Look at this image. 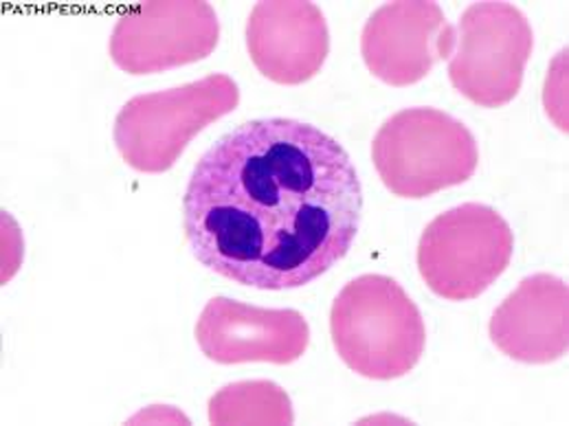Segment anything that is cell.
Segmentation results:
<instances>
[{
  "mask_svg": "<svg viewBox=\"0 0 569 426\" xmlns=\"http://www.w3.org/2000/svg\"><path fill=\"white\" fill-rule=\"evenodd\" d=\"M363 187L346 148L286 116L251 119L196 163L183 196L191 255L258 291L301 288L352 248Z\"/></svg>",
  "mask_w": 569,
  "mask_h": 426,
  "instance_id": "cell-1",
  "label": "cell"
},
{
  "mask_svg": "<svg viewBox=\"0 0 569 426\" xmlns=\"http://www.w3.org/2000/svg\"><path fill=\"white\" fill-rule=\"evenodd\" d=\"M247 51L267 80L303 84L321 71L330 53L326 16L312 2H258L247 20Z\"/></svg>",
  "mask_w": 569,
  "mask_h": 426,
  "instance_id": "cell-10",
  "label": "cell"
},
{
  "mask_svg": "<svg viewBox=\"0 0 569 426\" xmlns=\"http://www.w3.org/2000/svg\"><path fill=\"white\" fill-rule=\"evenodd\" d=\"M515 235L506 217L465 203L433 217L418 242V271L431 293L447 302H471L510 266Z\"/></svg>",
  "mask_w": 569,
  "mask_h": 426,
  "instance_id": "cell-5",
  "label": "cell"
},
{
  "mask_svg": "<svg viewBox=\"0 0 569 426\" xmlns=\"http://www.w3.org/2000/svg\"><path fill=\"white\" fill-rule=\"evenodd\" d=\"M532 49L535 33L521 9L510 2H475L456 29L449 80L477 106H506L521 91Z\"/></svg>",
  "mask_w": 569,
  "mask_h": 426,
  "instance_id": "cell-6",
  "label": "cell"
},
{
  "mask_svg": "<svg viewBox=\"0 0 569 426\" xmlns=\"http://www.w3.org/2000/svg\"><path fill=\"white\" fill-rule=\"evenodd\" d=\"M240 104V87L222 73L190 84L137 95L114 119V145L137 172L161 174L174 168L191 139Z\"/></svg>",
  "mask_w": 569,
  "mask_h": 426,
  "instance_id": "cell-4",
  "label": "cell"
},
{
  "mask_svg": "<svg viewBox=\"0 0 569 426\" xmlns=\"http://www.w3.org/2000/svg\"><path fill=\"white\" fill-rule=\"evenodd\" d=\"M456 51V27L436 2H387L366 22L361 55L380 82L402 89L425 80Z\"/></svg>",
  "mask_w": 569,
  "mask_h": 426,
  "instance_id": "cell-8",
  "label": "cell"
},
{
  "mask_svg": "<svg viewBox=\"0 0 569 426\" xmlns=\"http://www.w3.org/2000/svg\"><path fill=\"white\" fill-rule=\"evenodd\" d=\"M220 20L209 2H143L123 11L112 29L110 60L130 75H152L209 58Z\"/></svg>",
  "mask_w": 569,
  "mask_h": 426,
  "instance_id": "cell-7",
  "label": "cell"
},
{
  "mask_svg": "<svg viewBox=\"0 0 569 426\" xmlns=\"http://www.w3.org/2000/svg\"><path fill=\"white\" fill-rule=\"evenodd\" d=\"M372 161L393 196L418 201L473 179L479 148L460 119L438 108H405L382 121Z\"/></svg>",
  "mask_w": 569,
  "mask_h": 426,
  "instance_id": "cell-3",
  "label": "cell"
},
{
  "mask_svg": "<svg viewBox=\"0 0 569 426\" xmlns=\"http://www.w3.org/2000/svg\"><path fill=\"white\" fill-rule=\"evenodd\" d=\"M196 343L218 365H290L310 343V325L290 308H258L229 297H213L196 323Z\"/></svg>",
  "mask_w": 569,
  "mask_h": 426,
  "instance_id": "cell-9",
  "label": "cell"
},
{
  "mask_svg": "<svg viewBox=\"0 0 569 426\" xmlns=\"http://www.w3.org/2000/svg\"><path fill=\"white\" fill-rule=\"evenodd\" d=\"M295 414L284 389L271 381H240L209 398L211 425H292Z\"/></svg>",
  "mask_w": 569,
  "mask_h": 426,
  "instance_id": "cell-12",
  "label": "cell"
},
{
  "mask_svg": "<svg viewBox=\"0 0 569 426\" xmlns=\"http://www.w3.org/2000/svg\"><path fill=\"white\" fill-rule=\"evenodd\" d=\"M492 345L512 361L548 365L568 354V284L550 273H537L517 286L492 313Z\"/></svg>",
  "mask_w": 569,
  "mask_h": 426,
  "instance_id": "cell-11",
  "label": "cell"
},
{
  "mask_svg": "<svg viewBox=\"0 0 569 426\" xmlns=\"http://www.w3.org/2000/svg\"><path fill=\"white\" fill-rule=\"evenodd\" d=\"M330 334L339 358L370 381L407 376L427 345L418 306L387 275H361L343 286L330 311Z\"/></svg>",
  "mask_w": 569,
  "mask_h": 426,
  "instance_id": "cell-2",
  "label": "cell"
}]
</instances>
